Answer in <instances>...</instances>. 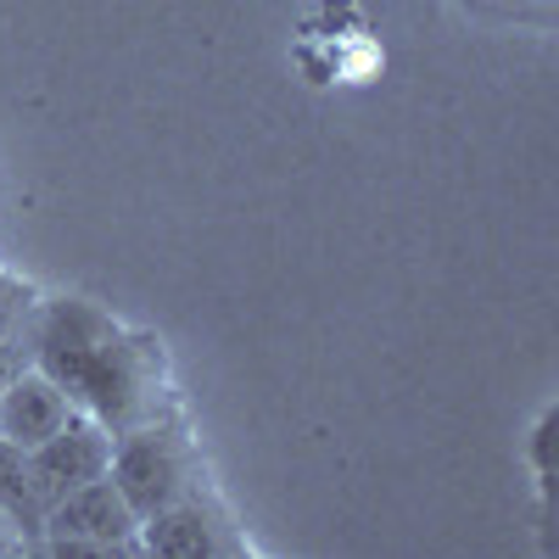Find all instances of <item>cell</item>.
<instances>
[{
  "mask_svg": "<svg viewBox=\"0 0 559 559\" xmlns=\"http://www.w3.org/2000/svg\"><path fill=\"white\" fill-rule=\"evenodd\" d=\"M34 364L73 397V408L96 414L112 437L174 414L163 342L152 331H129L84 297L34 308Z\"/></svg>",
  "mask_w": 559,
  "mask_h": 559,
  "instance_id": "cell-1",
  "label": "cell"
},
{
  "mask_svg": "<svg viewBox=\"0 0 559 559\" xmlns=\"http://www.w3.org/2000/svg\"><path fill=\"white\" fill-rule=\"evenodd\" d=\"M107 476L134 515L152 521L157 509H168L185 492L202 487V459H197V442L185 437L168 414V419H152V426H134V431L112 437Z\"/></svg>",
  "mask_w": 559,
  "mask_h": 559,
  "instance_id": "cell-2",
  "label": "cell"
},
{
  "mask_svg": "<svg viewBox=\"0 0 559 559\" xmlns=\"http://www.w3.org/2000/svg\"><path fill=\"white\" fill-rule=\"evenodd\" d=\"M39 554L57 559H112V554H140V515L123 503L112 476H96L73 487L45 509V537Z\"/></svg>",
  "mask_w": 559,
  "mask_h": 559,
  "instance_id": "cell-3",
  "label": "cell"
},
{
  "mask_svg": "<svg viewBox=\"0 0 559 559\" xmlns=\"http://www.w3.org/2000/svg\"><path fill=\"white\" fill-rule=\"evenodd\" d=\"M107 464H112V431L102 426L96 414L73 408L51 437L28 448V481H34V498L51 509V503L68 498L73 487L107 476Z\"/></svg>",
  "mask_w": 559,
  "mask_h": 559,
  "instance_id": "cell-4",
  "label": "cell"
},
{
  "mask_svg": "<svg viewBox=\"0 0 559 559\" xmlns=\"http://www.w3.org/2000/svg\"><path fill=\"white\" fill-rule=\"evenodd\" d=\"M140 554H163V559H224L241 554V537L229 526L224 503L207 498V487L185 492L179 503L157 509L152 521H140Z\"/></svg>",
  "mask_w": 559,
  "mask_h": 559,
  "instance_id": "cell-5",
  "label": "cell"
},
{
  "mask_svg": "<svg viewBox=\"0 0 559 559\" xmlns=\"http://www.w3.org/2000/svg\"><path fill=\"white\" fill-rule=\"evenodd\" d=\"M68 414H73V397H68L51 376H45L39 364H28L23 376H12L7 392H0V437L17 442V448L28 453L34 442L51 437Z\"/></svg>",
  "mask_w": 559,
  "mask_h": 559,
  "instance_id": "cell-6",
  "label": "cell"
},
{
  "mask_svg": "<svg viewBox=\"0 0 559 559\" xmlns=\"http://www.w3.org/2000/svg\"><path fill=\"white\" fill-rule=\"evenodd\" d=\"M0 515H7L28 554H39V537H45V503L34 498V481H28V453L17 442L0 437Z\"/></svg>",
  "mask_w": 559,
  "mask_h": 559,
  "instance_id": "cell-7",
  "label": "cell"
},
{
  "mask_svg": "<svg viewBox=\"0 0 559 559\" xmlns=\"http://www.w3.org/2000/svg\"><path fill=\"white\" fill-rule=\"evenodd\" d=\"M34 308H39V292L23 286V280H12V274H0V342H12L34 319Z\"/></svg>",
  "mask_w": 559,
  "mask_h": 559,
  "instance_id": "cell-8",
  "label": "cell"
},
{
  "mask_svg": "<svg viewBox=\"0 0 559 559\" xmlns=\"http://www.w3.org/2000/svg\"><path fill=\"white\" fill-rule=\"evenodd\" d=\"M476 7L498 17H554V0H476Z\"/></svg>",
  "mask_w": 559,
  "mask_h": 559,
  "instance_id": "cell-9",
  "label": "cell"
},
{
  "mask_svg": "<svg viewBox=\"0 0 559 559\" xmlns=\"http://www.w3.org/2000/svg\"><path fill=\"white\" fill-rule=\"evenodd\" d=\"M12 554H28V543H23V532L0 515V559H12Z\"/></svg>",
  "mask_w": 559,
  "mask_h": 559,
  "instance_id": "cell-10",
  "label": "cell"
}]
</instances>
